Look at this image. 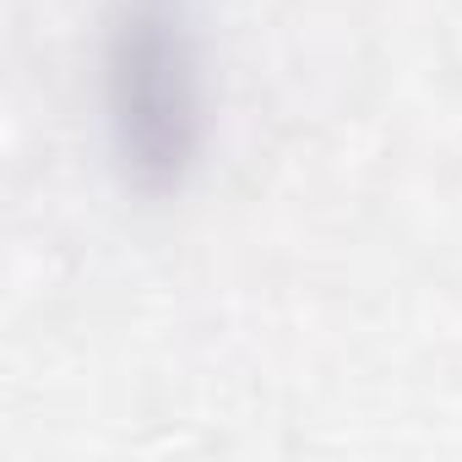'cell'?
<instances>
[{
  "label": "cell",
  "instance_id": "cell-1",
  "mask_svg": "<svg viewBox=\"0 0 462 462\" xmlns=\"http://www.w3.org/2000/svg\"><path fill=\"white\" fill-rule=\"evenodd\" d=\"M104 104L120 169L142 190H174L201 152V71L169 0H131L109 28Z\"/></svg>",
  "mask_w": 462,
  "mask_h": 462
}]
</instances>
